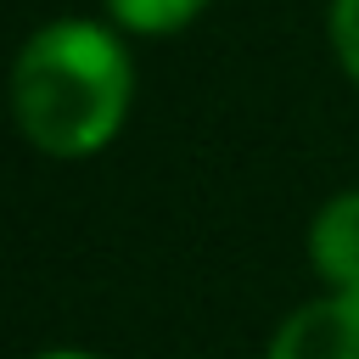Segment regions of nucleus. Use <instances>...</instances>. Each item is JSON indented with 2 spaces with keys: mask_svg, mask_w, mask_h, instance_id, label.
Segmentation results:
<instances>
[{
  "mask_svg": "<svg viewBox=\"0 0 359 359\" xmlns=\"http://www.w3.org/2000/svg\"><path fill=\"white\" fill-rule=\"evenodd\" d=\"M213 0H107V17L118 34H135V39H163V34H180L191 28Z\"/></svg>",
  "mask_w": 359,
  "mask_h": 359,
  "instance_id": "nucleus-4",
  "label": "nucleus"
},
{
  "mask_svg": "<svg viewBox=\"0 0 359 359\" xmlns=\"http://www.w3.org/2000/svg\"><path fill=\"white\" fill-rule=\"evenodd\" d=\"M309 269L325 280V292H359V185H348L314 208Z\"/></svg>",
  "mask_w": 359,
  "mask_h": 359,
  "instance_id": "nucleus-3",
  "label": "nucleus"
},
{
  "mask_svg": "<svg viewBox=\"0 0 359 359\" xmlns=\"http://www.w3.org/2000/svg\"><path fill=\"white\" fill-rule=\"evenodd\" d=\"M135 107V56L118 28L56 17L34 28L11 62V118L45 157L79 163L107 151Z\"/></svg>",
  "mask_w": 359,
  "mask_h": 359,
  "instance_id": "nucleus-1",
  "label": "nucleus"
},
{
  "mask_svg": "<svg viewBox=\"0 0 359 359\" xmlns=\"http://www.w3.org/2000/svg\"><path fill=\"white\" fill-rule=\"evenodd\" d=\"M325 34H331V50H337V67L348 73V84H359V0H331Z\"/></svg>",
  "mask_w": 359,
  "mask_h": 359,
  "instance_id": "nucleus-5",
  "label": "nucleus"
},
{
  "mask_svg": "<svg viewBox=\"0 0 359 359\" xmlns=\"http://www.w3.org/2000/svg\"><path fill=\"white\" fill-rule=\"evenodd\" d=\"M28 359H101L90 348H45V353H28Z\"/></svg>",
  "mask_w": 359,
  "mask_h": 359,
  "instance_id": "nucleus-6",
  "label": "nucleus"
},
{
  "mask_svg": "<svg viewBox=\"0 0 359 359\" xmlns=\"http://www.w3.org/2000/svg\"><path fill=\"white\" fill-rule=\"evenodd\" d=\"M264 359H359V292H325L297 303Z\"/></svg>",
  "mask_w": 359,
  "mask_h": 359,
  "instance_id": "nucleus-2",
  "label": "nucleus"
}]
</instances>
